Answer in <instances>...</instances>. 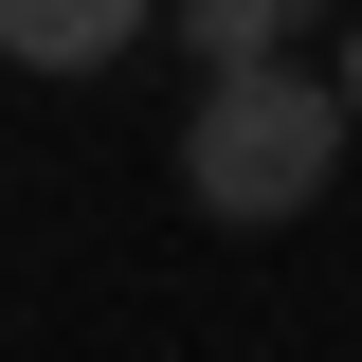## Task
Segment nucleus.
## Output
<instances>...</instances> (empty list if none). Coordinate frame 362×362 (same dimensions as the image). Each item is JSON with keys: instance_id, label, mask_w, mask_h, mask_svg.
<instances>
[{"instance_id": "1", "label": "nucleus", "mask_w": 362, "mask_h": 362, "mask_svg": "<svg viewBox=\"0 0 362 362\" xmlns=\"http://www.w3.org/2000/svg\"><path fill=\"white\" fill-rule=\"evenodd\" d=\"M344 73H199V109H181V199L199 218H235V235H272V218H308L326 181H344Z\"/></svg>"}, {"instance_id": "4", "label": "nucleus", "mask_w": 362, "mask_h": 362, "mask_svg": "<svg viewBox=\"0 0 362 362\" xmlns=\"http://www.w3.org/2000/svg\"><path fill=\"white\" fill-rule=\"evenodd\" d=\"M344 109H362V18H344Z\"/></svg>"}, {"instance_id": "2", "label": "nucleus", "mask_w": 362, "mask_h": 362, "mask_svg": "<svg viewBox=\"0 0 362 362\" xmlns=\"http://www.w3.org/2000/svg\"><path fill=\"white\" fill-rule=\"evenodd\" d=\"M145 18H163V0H0V54H18V73H109Z\"/></svg>"}, {"instance_id": "3", "label": "nucleus", "mask_w": 362, "mask_h": 362, "mask_svg": "<svg viewBox=\"0 0 362 362\" xmlns=\"http://www.w3.org/2000/svg\"><path fill=\"white\" fill-rule=\"evenodd\" d=\"M163 18H181V54H218V73H272V54L326 18V0H163Z\"/></svg>"}]
</instances>
